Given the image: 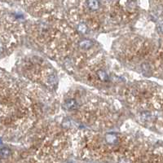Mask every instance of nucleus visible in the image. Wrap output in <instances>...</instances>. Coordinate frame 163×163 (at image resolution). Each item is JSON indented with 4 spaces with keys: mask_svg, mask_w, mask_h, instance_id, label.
Listing matches in <instances>:
<instances>
[{
    "mask_svg": "<svg viewBox=\"0 0 163 163\" xmlns=\"http://www.w3.org/2000/svg\"><path fill=\"white\" fill-rule=\"evenodd\" d=\"M64 108L67 109V110H74L78 108V103L74 99H70V100L65 101V104H64Z\"/></svg>",
    "mask_w": 163,
    "mask_h": 163,
    "instance_id": "1",
    "label": "nucleus"
},
{
    "mask_svg": "<svg viewBox=\"0 0 163 163\" xmlns=\"http://www.w3.org/2000/svg\"><path fill=\"white\" fill-rule=\"evenodd\" d=\"M93 42L91 40H83L79 43V47L82 49H88L91 47H92Z\"/></svg>",
    "mask_w": 163,
    "mask_h": 163,
    "instance_id": "5",
    "label": "nucleus"
},
{
    "mask_svg": "<svg viewBox=\"0 0 163 163\" xmlns=\"http://www.w3.org/2000/svg\"><path fill=\"white\" fill-rule=\"evenodd\" d=\"M11 155V150L7 148H2L0 150V157L2 158H7Z\"/></svg>",
    "mask_w": 163,
    "mask_h": 163,
    "instance_id": "6",
    "label": "nucleus"
},
{
    "mask_svg": "<svg viewBox=\"0 0 163 163\" xmlns=\"http://www.w3.org/2000/svg\"><path fill=\"white\" fill-rule=\"evenodd\" d=\"M97 76L98 78L102 81V82H105V81L108 80V74H107V73L103 70H98Z\"/></svg>",
    "mask_w": 163,
    "mask_h": 163,
    "instance_id": "4",
    "label": "nucleus"
},
{
    "mask_svg": "<svg viewBox=\"0 0 163 163\" xmlns=\"http://www.w3.org/2000/svg\"><path fill=\"white\" fill-rule=\"evenodd\" d=\"M4 51V45L2 42H0V54H2Z\"/></svg>",
    "mask_w": 163,
    "mask_h": 163,
    "instance_id": "9",
    "label": "nucleus"
},
{
    "mask_svg": "<svg viewBox=\"0 0 163 163\" xmlns=\"http://www.w3.org/2000/svg\"><path fill=\"white\" fill-rule=\"evenodd\" d=\"M161 31L163 32V24L161 26Z\"/></svg>",
    "mask_w": 163,
    "mask_h": 163,
    "instance_id": "10",
    "label": "nucleus"
},
{
    "mask_svg": "<svg viewBox=\"0 0 163 163\" xmlns=\"http://www.w3.org/2000/svg\"><path fill=\"white\" fill-rule=\"evenodd\" d=\"M106 141L110 144H113L117 141V137L113 134H108L106 135Z\"/></svg>",
    "mask_w": 163,
    "mask_h": 163,
    "instance_id": "3",
    "label": "nucleus"
},
{
    "mask_svg": "<svg viewBox=\"0 0 163 163\" xmlns=\"http://www.w3.org/2000/svg\"><path fill=\"white\" fill-rule=\"evenodd\" d=\"M118 163H132V161H130L129 159L126 158V157H122L119 160Z\"/></svg>",
    "mask_w": 163,
    "mask_h": 163,
    "instance_id": "8",
    "label": "nucleus"
},
{
    "mask_svg": "<svg viewBox=\"0 0 163 163\" xmlns=\"http://www.w3.org/2000/svg\"><path fill=\"white\" fill-rule=\"evenodd\" d=\"M87 7L91 11H96L100 7V2L98 0H87Z\"/></svg>",
    "mask_w": 163,
    "mask_h": 163,
    "instance_id": "2",
    "label": "nucleus"
},
{
    "mask_svg": "<svg viewBox=\"0 0 163 163\" xmlns=\"http://www.w3.org/2000/svg\"><path fill=\"white\" fill-rule=\"evenodd\" d=\"M78 30L82 34H86L87 31V26L84 23H80L78 26Z\"/></svg>",
    "mask_w": 163,
    "mask_h": 163,
    "instance_id": "7",
    "label": "nucleus"
}]
</instances>
